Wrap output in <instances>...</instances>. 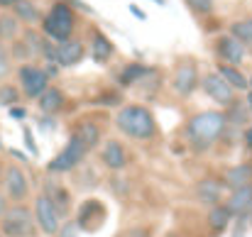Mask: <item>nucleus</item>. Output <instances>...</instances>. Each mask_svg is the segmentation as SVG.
<instances>
[{
  "instance_id": "b1692460",
  "label": "nucleus",
  "mask_w": 252,
  "mask_h": 237,
  "mask_svg": "<svg viewBox=\"0 0 252 237\" xmlns=\"http://www.w3.org/2000/svg\"><path fill=\"white\" fill-rule=\"evenodd\" d=\"M218 74L223 76V81L233 88V90H248V79L243 76V71L238 66H230V64H220L218 66Z\"/></svg>"
},
{
  "instance_id": "4468645a",
  "label": "nucleus",
  "mask_w": 252,
  "mask_h": 237,
  "mask_svg": "<svg viewBox=\"0 0 252 237\" xmlns=\"http://www.w3.org/2000/svg\"><path fill=\"white\" fill-rule=\"evenodd\" d=\"M44 196L52 201V206L57 208V213H59L62 218L69 215V210H71V193H69L62 183H57V181H47V186H44Z\"/></svg>"
},
{
  "instance_id": "a18cd8bd",
  "label": "nucleus",
  "mask_w": 252,
  "mask_h": 237,
  "mask_svg": "<svg viewBox=\"0 0 252 237\" xmlns=\"http://www.w3.org/2000/svg\"><path fill=\"white\" fill-rule=\"evenodd\" d=\"M0 237H2V233H0Z\"/></svg>"
},
{
  "instance_id": "58836bf2",
  "label": "nucleus",
  "mask_w": 252,
  "mask_h": 237,
  "mask_svg": "<svg viewBox=\"0 0 252 237\" xmlns=\"http://www.w3.org/2000/svg\"><path fill=\"white\" fill-rule=\"evenodd\" d=\"M17 0H0V7H5V10H10L12 5H15Z\"/></svg>"
},
{
  "instance_id": "4be33fe9",
  "label": "nucleus",
  "mask_w": 252,
  "mask_h": 237,
  "mask_svg": "<svg viewBox=\"0 0 252 237\" xmlns=\"http://www.w3.org/2000/svg\"><path fill=\"white\" fill-rule=\"evenodd\" d=\"M74 135L81 140L86 145V149L91 152L98 142H100V127L95 125V122H91V120H84V122H79L76 125V130H74Z\"/></svg>"
},
{
  "instance_id": "393cba45",
  "label": "nucleus",
  "mask_w": 252,
  "mask_h": 237,
  "mask_svg": "<svg viewBox=\"0 0 252 237\" xmlns=\"http://www.w3.org/2000/svg\"><path fill=\"white\" fill-rule=\"evenodd\" d=\"M150 74H152V69L145 66V64H127V66L120 71V86L130 88V86L140 83V81L145 79V76H150Z\"/></svg>"
},
{
  "instance_id": "c03bdc74",
  "label": "nucleus",
  "mask_w": 252,
  "mask_h": 237,
  "mask_svg": "<svg viewBox=\"0 0 252 237\" xmlns=\"http://www.w3.org/2000/svg\"><path fill=\"white\" fill-rule=\"evenodd\" d=\"M0 147H2V142H0Z\"/></svg>"
},
{
  "instance_id": "72a5a7b5",
  "label": "nucleus",
  "mask_w": 252,
  "mask_h": 237,
  "mask_svg": "<svg viewBox=\"0 0 252 237\" xmlns=\"http://www.w3.org/2000/svg\"><path fill=\"white\" fill-rule=\"evenodd\" d=\"M25 115H27V113H25V108H15V105L10 108V118H15V120H22Z\"/></svg>"
},
{
  "instance_id": "412c9836",
  "label": "nucleus",
  "mask_w": 252,
  "mask_h": 237,
  "mask_svg": "<svg viewBox=\"0 0 252 237\" xmlns=\"http://www.w3.org/2000/svg\"><path fill=\"white\" fill-rule=\"evenodd\" d=\"M230 218H233V213L228 210V206L216 203V206H211V213H208V228L213 233H223L230 225Z\"/></svg>"
},
{
  "instance_id": "79ce46f5",
  "label": "nucleus",
  "mask_w": 252,
  "mask_h": 237,
  "mask_svg": "<svg viewBox=\"0 0 252 237\" xmlns=\"http://www.w3.org/2000/svg\"><path fill=\"white\" fill-rule=\"evenodd\" d=\"M2 171H5V169H2V161H0V181H2Z\"/></svg>"
},
{
  "instance_id": "9b49d317",
  "label": "nucleus",
  "mask_w": 252,
  "mask_h": 237,
  "mask_svg": "<svg viewBox=\"0 0 252 237\" xmlns=\"http://www.w3.org/2000/svg\"><path fill=\"white\" fill-rule=\"evenodd\" d=\"M216 52H218V57L223 59V64H230V66H238V64H243V59H245V44L238 42L233 34L218 37Z\"/></svg>"
},
{
  "instance_id": "dca6fc26",
  "label": "nucleus",
  "mask_w": 252,
  "mask_h": 237,
  "mask_svg": "<svg viewBox=\"0 0 252 237\" xmlns=\"http://www.w3.org/2000/svg\"><path fill=\"white\" fill-rule=\"evenodd\" d=\"M37 100H39V110H42L44 115H57V113L66 105V98H64V93H62L57 86H49Z\"/></svg>"
},
{
  "instance_id": "c9c22d12",
  "label": "nucleus",
  "mask_w": 252,
  "mask_h": 237,
  "mask_svg": "<svg viewBox=\"0 0 252 237\" xmlns=\"http://www.w3.org/2000/svg\"><path fill=\"white\" fill-rule=\"evenodd\" d=\"M130 12H132L135 17H140V20H145V12H142V10H140L137 5H130Z\"/></svg>"
},
{
  "instance_id": "20e7f679",
  "label": "nucleus",
  "mask_w": 252,
  "mask_h": 237,
  "mask_svg": "<svg viewBox=\"0 0 252 237\" xmlns=\"http://www.w3.org/2000/svg\"><path fill=\"white\" fill-rule=\"evenodd\" d=\"M0 233L2 237H34L37 223L27 206H12L0 215Z\"/></svg>"
},
{
  "instance_id": "a211bd4d",
  "label": "nucleus",
  "mask_w": 252,
  "mask_h": 237,
  "mask_svg": "<svg viewBox=\"0 0 252 237\" xmlns=\"http://www.w3.org/2000/svg\"><path fill=\"white\" fill-rule=\"evenodd\" d=\"M196 193H198V201H201V203H206V206H216V203H220L223 183L216 181V178H203V181L198 183Z\"/></svg>"
},
{
  "instance_id": "9d476101",
  "label": "nucleus",
  "mask_w": 252,
  "mask_h": 237,
  "mask_svg": "<svg viewBox=\"0 0 252 237\" xmlns=\"http://www.w3.org/2000/svg\"><path fill=\"white\" fill-rule=\"evenodd\" d=\"M196 86H198V69H196V64L191 59L189 61H181L176 66V71H174V79H171L174 93H179L181 98H186V95H191L196 90Z\"/></svg>"
},
{
  "instance_id": "f257e3e1",
  "label": "nucleus",
  "mask_w": 252,
  "mask_h": 237,
  "mask_svg": "<svg viewBox=\"0 0 252 237\" xmlns=\"http://www.w3.org/2000/svg\"><path fill=\"white\" fill-rule=\"evenodd\" d=\"M225 127H228L225 113H220V110L196 113V115L186 122L189 145H191L196 152H203V149H208L216 140H220V135L225 132Z\"/></svg>"
},
{
  "instance_id": "7ed1b4c3",
  "label": "nucleus",
  "mask_w": 252,
  "mask_h": 237,
  "mask_svg": "<svg viewBox=\"0 0 252 237\" xmlns=\"http://www.w3.org/2000/svg\"><path fill=\"white\" fill-rule=\"evenodd\" d=\"M74 27H76V12L71 5H66L64 0H57L49 12L42 17V32L47 39L52 42H64L74 34Z\"/></svg>"
},
{
  "instance_id": "473e14b6",
  "label": "nucleus",
  "mask_w": 252,
  "mask_h": 237,
  "mask_svg": "<svg viewBox=\"0 0 252 237\" xmlns=\"http://www.w3.org/2000/svg\"><path fill=\"white\" fill-rule=\"evenodd\" d=\"M125 237H150V230H145V228H132Z\"/></svg>"
},
{
  "instance_id": "5701e85b",
  "label": "nucleus",
  "mask_w": 252,
  "mask_h": 237,
  "mask_svg": "<svg viewBox=\"0 0 252 237\" xmlns=\"http://www.w3.org/2000/svg\"><path fill=\"white\" fill-rule=\"evenodd\" d=\"M10 10H12V15H15L20 22H27V25H34V22H39V20H42L39 7H37L32 0H17Z\"/></svg>"
},
{
  "instance_id": "7c9ffc66",
  "label": "nucleus",
  "mask_w": 252,
  "mask_h": 237,
  "mask_svg": "<svg viewBox=\"0 0 252 237\" xmlns=\"http://www.w3.org/2000/svg\"><path fill=\"white\" fill-rule=\"evenodd\" d=\"M22 135H25V147H27V152H30L32 157H37V154H39V149H37V145H34V137H32L30 127H25V130H22Z\"/></svg>"
},
{
  "instance_id": "4c0bfd02",
  "label": "nucleus",
  "mask_w": 252,
  "mask_h": 237,
  "mask_svg": "<svg viewBox=\"0 0 252 237\" xmlns=\"http://www.w3.org/2000/svg\"><path fill=\"white\" fill-rule=\"evenodd\" d=\"M42 125H44V130H54V120H49V118H44Z\"/></svg>"
},
{
  "instance_id": "bb28decb",
  "label": "nucleus",
  "mask_w": 252,
  "mask_h": 237,
  "mask_svg": "<svg viewBox=\"0 0 252 237\" xmlns=\"http://www.w3.org/2000/svg\"><path fill=\"white\" fill-rule=\"evenodd\" d=\"M20 34V20L10 12L0 15V39H15Z\"/></svg>"
},
{
  "instance_id": "ddd939ff",
  "label": "nucleus",
  "mask_w": 252,
  "mask_h": 237,
  "mask_svg": "<svg viewBox=\"0 0 252 237\" xmlns=\"http://www.w3.org/2000/svg\"><path fill=\"white\" fill-rule=\"evenodd\" d=\"M100 161H103L110 171H123V169L127 166V152H125V147H123L118 140H110V142H105L103 149H100Z\"/></svg>"
},
{
  "instance_id": "37998d69",
  "label": "nucleus",
  "mask_w": 252,
  "mask_h": 237,
  "mask_svg": "<svg viewBox=\"0 0 252 237\" xmlns=\"http://www.w3.org/2000/svg\"><path fill=\"white\" fill-rule=\"evenodd\" d=\"M248 86H250V90H252V79H250V81H248Z\"/></svg>"
},
{
  "instance_id": "0eeeda50",
  "label": "nucleus",
  "mask_w": 252,
  "mask_h": 237,
  "mask_svg": "<svg viewBox=\"0 0 252 237\" xmlns=\"http://www.w3.org/2000/svg\"><path fill=\"white\" fill-rule=\"evenodd\" d=\"M20 79V88L27 98H39L47 88H49V74L44 69H39L37 64H25L17 71Z\"/></svg>"
},
{
  "instance_id": "f03ea898",
  "label": "nucleus",
  "mask_w": 252,
  "mask_h": 237,
  "mask_svg": "<svg viewBox=\"0 0 252 237\" xmlns=\"http://www.w3.org/2000/svg\"><path fill=\"white\" fill-rule=\"evenodd\" d=\"M115 127L130 140H150L157 135L155 115L142 105H125L115 115Z\"/></svg>"
},
{
  "instance_id": "cd10ccee",
  "label": "nucleus",
  "mask_w": 252,
  "mask_h": 237,
  "mask_svg": "<svg viewBox=\"0 0 252 237\" xmlns=\"http://www.w3.org/2000/svg\"><path fill=\"white\" fill-rule=\"evenodd\" d=\"M193 15H211L213 12V0H184Z\"/></svg>"
},
{
  "instance_id": "6ab92c4d",
  "label": "nucleus",
  "mask_w": 252,
  "mask_h": 237,
  "mask_svg": "<svg viewBox=\"0 0 252 237\" xmlns=\"http://www.w3.org/2000/svg\"><path fill=\"white\" fill-rule=\"evenodd\" d=\"M93 218H98V220H103V218H105V208H103L95 198L86 201L84 206H81L76 223H79V228H81V230H93V225H91V220H93Z\"/></svg>"
},
{
  "instance_id": "39448f33",
  "label": "nucleus",
  "mask_w": 252,
  "mask_h": 237,
  "mask_svg": "<svg viewBox=\"0 0 252 237\" xmlns=\"http://www.w3.org/2000/svg\"><path fill=\"white\" fill-rule=\"evenodd\" d=\"M88 154V149H86V145L76 137V135H71L69 137V142L64 145V149L57 154V157L49 161V174H64V171H71V169H76L84 157Z\"/></svg>"
},
{
  "instance_id": "c756f323",
  "label": "nucleus",
  "mask_w": 252,
  "mask_h": 237,
  "mask_svg": "<svg viewBox=\"0 0 252 237\" xmlns=\"http://www.w3.org/2000/svg\"><path fill=\"white\" fill-rule=\"evenodd\" d=\"M7 74H10V54H7L2 39H0V79H5Z\"/></svg>"
},
{
  "instance_id": "1a4fd4ad",
  "label": "nucleus",
  "mask_w": 252,
  "mask_h": 237,
  "mask_svg": "<svg viewBox=\"0 0 252 237\" xmlns=\"http://www.w3.org/2000/svg\"><path fill=\"white\" fill-rule=\"evenodd\" d=\"M0 183L5 186V196L12 198V201H25L27 193H30L27 176H25V171H22L20 166H15V164L5 166V171H2V181H0Z\"/></svg>"
},
{
  "instance_id": "6e6552de",
  "label": "nucleus",
  "mask_w": 252,
  "mask_h": 237,
  "mask_svg": "<svg viewBox=\"0 0 252 237\" xmlns=\"http://www.w3.org/2000/svg\"><path fill=\"white\" fill-rule=\"evenodd\" d=\"M198 83H201L203 93H206L211 100H216L218 105H230V103H235V93H238V90H233V88L223 81V76H220L218 71L203 76V81H198Z\"/></svg>"
},
{
  "instance_id": "c85d7f7f",
  "label": "nucleus",
  "mask_w": 252,
  "mask_h": 237,
  "mask_svg": "<svg viewBox=\"0 0 252 237\" xmlns=\"http://www.w3.org/2000/svg\"><path fill=\"white\" fill-rule=\"evenodd\" d=\"M17 98H20V93H17L15 86H2L0 88V105H15Z\"/></svg>"
},
{
  "instance_id": "e433bc0d",
  "label": "nucleus",
  "mask_w": 252,
  "mask_h": 237,
  "mask_svg": "<svg viewBox=\"0 0 252 237\" xmlns=\"http://www.w3.org/2000/svg\"><path fill=\"white\" fill-rule=\"evenodd\" d=\"M7 210V198H5V193H0V215Z\"/></svg>"
},
{
  "instance_id": "f704fd0d",
  "label": "nucleus",
  "mask_w": 252,
  "mask_h": 237,
  "mask_svg": "<svg viewBox=\"0 0 252 237\" xmlns=\"http://www.w3.org/2000/svg\"><path fill=\"white\" fill-rule=\"evenodd\" d=\"M243 140H245V147H248V149H252V127H248V130H245Z\"/></svg>"
},
{
  "instance_id": "aec40b11",
  "label": "nucleus",
  "mask_w": 252,
  "mask_h": 237,
  "mask_svg": "<svg viewBox=\"0 0 252 237\" xmlns=\"http://www.w3.org/2000/svg\"><path fill=\"white\" fill-rule=\"evenodd\" d=\"M252 203V183H245V186H240V188H235L233 193H230V198H228V210L233 213V215H240L248 206Z\"/></svg>"
},
{
  "instance_id": "a878e982",
  "label": "nucleus",
  "mask_w": 252,
  "mask_h": 237,
  "mask_svg": "<svg viewBox=\"0 0 252 237\" xmlns=\"http://www.w3.org/2000/svg\"><path fill=\"white\" fill-rule=\"evenodd\" d=\"M230 34H233L238 42H243L245 47H248V44H252V17L235 20V22L230 25Z\"/></svg>"
},
{
  "instance_id": "f3484780",
  "label": "nucleus",
  "mask_w": 252,
  "mask_h": 237,
  "mask_svg": "<svg viewBox=\"0 0 252 237\" xmlns=\"http://www.w3.org/2000/svg\"><path fill=\"white\" fill-rule=\"evenodd\" d=\"M223 183L230 191H235V188H240L245 183H252V164H238V166L228 169L225 176H223Z\"/></svg>"
},
{
  "instance_id": "2f4dec72",
  "label": "nucleus",
  "mask_w": 252,
  "mask_h": 237,
  "mask_svg": "<svg viewBox=\"0 0 252 237\" xmlns=\"http://www.w3.org/2000/svg\"><path fill=\"white\" fill-rule=\"evenodd\" d=\"M66 5H71V7H76V10H84V12H93V7L91 5H86L81 0H64Z\"/></svg>"
},
{
  "instance_id": "423d86ee",
  "label": "nucleus",
  "mask_w": 252,
  "mask_h": 237,
  "mask_svg": "<svg viewBox=\"0 0 252 237\" xmlns=\"http://www.w3.org/2000/svg\"><path fill=\"white\" fill-rule=\"evenodd\" d=\"M34 223H37V228L44 233V235H59V230H62V215L57 213V208L52 206V201L44 196V193H39L37 196V201H34Z\"/></svg>"
},
{
  "instance_id": "ea45409f",
  "label": "nucleus",
  "mask_w": 252,
  "mask_h": 237,
  "mask_svg": "<svg viewBox=\"0 0 252 237\" xmlns=\"http://www.w3.org/2000/svg\"><path fill=\"white\" fill-rule=\"evenodd\" d=\"M248 108L252 110V90H250V95H248Z\"/></svg>"
},
{
  "instance_id": "a19ab883",
  "label": "nucleus",
  "mask_w": 252,
  "mask_h": 237,
  "mask_svg": "<svg viewBox=\"0 0 252 237\" xmlns=\"http://www.w3.org/2000/svg\"><path fill=\"white\" fill-rule=\"evenodd\" d=\"M62 237H74V233H69V230H64V233H62Z\"/></svg>"
},
{
  "instance_id": "f8f14e48",
  "label": "nucleus",
  "mask_w": 252,
  "mask_h": 237,
  "mask_svg": "<svg viewBox=\"0 0 252 237\" xmlns=\"http://www.w3.org/2000/svg\"><path fill=\"white\" fill-rule=\"evenodd\" d=\"M84 57H86V47L79 39L69 37L64 42H57V64L59 66H76V64H81Z\"/></svg>"
},
{
  "instance_id": "2eb2a0df",
  "label": "nucleus",
  "mask_w": 252,
  "mask_h": 237,
  "mask_svg": "<svg viewBox=\"0 0 252 237\" xmlns=\"http://www.w3.org/2000/svg\"><path fill=\"white\" fill-rule=\"evenodd\" d=\"M113 52H115L113 42H110L100 30H93V32H91V59H93L95 64H105V61L113 57Z\"/></svg>"
}]
</instances>
